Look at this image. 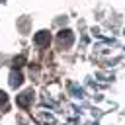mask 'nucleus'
<instances>
[{
    "instance_id": "f257e3e1",
    "label": "nucleus",
    "mask_w": 125,
    "mask_h": 125,
    "mask_svg": "<svg viewBox=\"0 0 125 125\" xmlns=\"http://www.w3.org/2000/svg\"><path fill=\"white\" fill-rule=\"evenodd\" d=\"M33 90H25V92H21L18 98H16V102H18V105L20 107H29V104L33 102Z\"/></svg>"
},
{
    "instance_id": "f03ea898",
    "label": "nucleus",
    "mask_w": 125,
    "mask_h": 125,
    "mask_svg": "<svg viewBox=\"0 0 125 125\" xmlns=\"http://www.w3.org/2000/svg\"><path fill=\"white\" fill-rule=\"evenodd\" d=\"M72 41H74V35H72V31H70V29H62V31H59V43H61V45L70 47V45H72Z\"/></svg>"
},
{
    "instance_id": "7ed1b4c3",
    "label": "nucleus",
    "mask_w": 125,
    "mask_h": 125,
    "mask_svg": "<svg viewBox=\"0 0 125 125\" xmlns=\"http://www.w3.org/2000/svg\"><path fill=\"white\" fill-rule=\"evenodd\" d=\"M49 31H39V33H35V37H33V41H35V45H39V47H45V45H49Z\"/></svg>"
},
{
    "instance_id": "20e7f679",
    "label": "nucleus",
    "mask_w": 125,
    "mask_h": 125,
    "mask_svg": "<svg viewBox=\"0 0 125 125\" xmlns=\"http://www.w3.org/2000/svg\"><path fill=\"white\" fill-rule=\"evenodd\" d=\"M21 82H23V76H21V72H20L18 68H14V70L10 72V86H12V88H18Z\"/></svg>"
},
{
    "instance_id": "39448f33",
    "label": "nucleus",
    "mask_w": 125,
    "mask_h": 125,
    "mask_svg": "<svg viewBox=\"0 0 125 125\" xmlns=\"http://www.w3.org/2000/svg\"><path fill=\"white\" fill-rule=\"evenodd\" d=\"M23 62H25V57L20 55V57H16V59L12 61V66H14V68H20V66H23Z\"/></svg>"
},
{
    "instance_id": "423d86ee",
    "label": "nucleus",
    "mask_w": 125,
    "mask_h": 125,
    "mask_svg": "<svg viewBox=\"0 0 125 125\" xmlns=\"http://www.w3.org/2000/svg\"><path fill=\"white\" fill-rule=\"evenodd\" d=\"M6 102H8V94H6V92H2V90H0V105H4V104H6Z\"/></svg>"
}]
</instances>
